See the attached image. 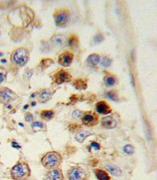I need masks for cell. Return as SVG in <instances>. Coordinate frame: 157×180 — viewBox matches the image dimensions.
<instances>
[{"mask_svg":"<svg viewBox=\"0 0 157 180\" xmlns=\"http://www.w3.org/2000/svg\"><path fill=\"white\" fill-rule=\"evenodd\" d=\"M34 18L32 10L24 6L14 8L9 13L8 19L13 25L26 27L32 22Z\"/></svg>","mask_w":157,"mask_h":180,"instance_id":"cell-1","label":"cell"},{"mask_svg":"<svg viewBox=\"0 0 157 180\" xmlns=\"http://www.w3.org/2000/svg\"><path fill=\"white\" fill-rule=\"evenodd\" d=\"M10 174L14 180H27L31 175V169L27 163L19 161L11 168Z\"/></svg>","mask_w":157,"mask_h":180,"instance_id":"cell-2","label":"cell"},{"mask_svg":"<svg viewBox=\"0 0 157 180\" xmlns=\"http://www.w3.org/2000/svg\"><path fill=\"white\" fill-rule=\"evenodd\" d=\"M62 161V157L57 151H50L42 157L41 162L42 165L48 169H52L57 168Z\"/></svg>","mask_w":157,"mask_h":180,"instance_id":"cell-3","label":"cell"},{"mask_svg":"<svg viewBox=\"0 0 157 180\" xmlns=\"http://www.w3.org/2000/svg\"><path fill=\"white\" fill-rule=\"evenodd\" d=\"M14 63L18 66H24L29 59V53L27 49L20 48L14 51L13 56Z\"/></svg>","mask_w":157,"mask_h":180,"instance_id":"cell-4","label":"cell"},{"mask_svg":"<svg viewBox=\"0 0 157 180\" xmlns=\"http://www.w3.org/2000/svg\"><path fill=\"white\" fill-rule=\"evenodd\" d=\"M67 177L68 180H85L86 173L80 167L73 166L68 169Z\"/></svg>","mask_w":157,"mask_h":180,"instance_id":"cell-5","label":"cell"},{"mask_svg":"<svg viewBox=\"0 0 157 180\" xmlns=\"http://www.w3.org/2000/svg\"><path fill=\"white\" fill-rule=\"evenodd\" d=\"M83 124L87 126H93L98 124V116L93 112H87L82 118Z\"/></svg>","mask_w":157,"mask_h":180,"instance_id":"cell-6","label":"cell"},{"mask_svg":"<svg viewBox=\"0 0 157 180\" xmlns=\"http://www.w3.org/2000/svg\"><path fill=\"white\" fill-rule=\"evenodd\" d=\"M70 14L68 11L65 9L60 10L55 15V22L58 26H63L67 24L69 20Z\"/></svg>","mask_w":157,"mask_h":180,"instance_id":"cell-7","label":"cell"},{"mask_svg":"<svg viewBox=\"0 0 157 180\" xmlns=\"http://www.w3.org/2000/svg\"><path fill=\"white\" fill-rule=\"evenodd\" d=\"M54 80L57 84H62L70 81L72 80V76L68 71L62 70L58 71L54 75Z\"/></svg>","mask_w":157,"mask_h":180,"instance_id":"cell-8","label":"cell"},{"mask_svg":"<svg viewBox=\"0 0 157 180\" xmlns=\"http://www.w3.org/2000/svg\"><path fill=\"white\" fill-rule=\"evenodd\" d=\"M14 93L7 88H0V101L4 103H8L13 100L14 97Z\"/></svg>","mask_w":157,"mask_h":180,"instance_id":"cell-9","label":"cell"},{"mask_svg":"<svg viewBox=\"0 0 157 180\" xmlns=\"http://www.w3.org/2000/svg\"><path fill=\"white\" fill-rule=\"evenodd\" d=\"M46 180H63L64 176L62 169L59 168H54L49 169L45 174Z\"/></svg>","mask_w":157,"mask_h":180,"instance_id":"cell-10","label":"cell"},{"mask_svg":"<svg viewBox=\"0 0 157 180\" xmlns=\"http://www.w3.org/2000/svg\"><path fill=\"white\" fill-rule=\"evenodd\" d=\"M52 44L57 48H63L67 44V39L66 36L62 34H54L51 38Z\"/></svg>","mask_w":157,"mask_h":180,"instance_id":"cell-11","label":"cell"},{"mask_svg":"<svg viewBox=\"0 0 157 180\" xmlns=\"http://www.w3.org/2000/svg\"><path fill=\"white\" fill-rule=\"evenodd\" d=\"M73 59V55L69 51H66L60 55L58 62L63 66H68L72 64Z\"/></svg>","mask_w":157,"mask_h":180,"instance_id":"cell-12","label":"cell"},{"mask_svg":"<svg viewBox=\"0 0 157 180\" xmlns=\"http://www.w3.org/2000/svg\"><path fill=\"white\" fill-rule=\"evenodd\" d=\"M96 110L100 114L108 115L111 112V109L107 103L105 101H100L96 105Z\"/></svg>","mask_w":157,"mask_h":180,"instance_id":"cell-13","label":"cell"},{"mask_svg":"<svg viewBox=\"0 0 157 180\" xmlns=\"http://www.w3.org/2000/svg\"><path fill=\"white\" fill-rule=\"evenodd\" d=\"M116 121L113 117L106 116L102 119V125L106 129H113L116 126Z\"/></svg>","mask_w":157,"mask_h":180,"instance_id":"cell-14","label":"cell"},{"mask_svg":"<svg viewBox=\"0 0 157 180\" xmlns=\"http://www.w3.org/2000/svg\"><path fill=\"white\" fill-rule=\"evenodd\" d=\"M106 168L111 174H113V176H119L121 174V169L117 166L113 164L110 163L106 164Z\"/></svg>","mask_w":157,"mask_h":180,"instance_id":"cell-15","label":"cell"},{"mask_svg":"<svg viewBox=\"0 0 157 180\" xmlns=\"http://www.w3.org/2000/svg\"><path fill=\"white\" fill-rule=\"evenodd\" d=\"M52 95V91L48 89H45L41 91L39 95V100L40 102L44 103L49 100Z\"/></svg>","mask_w":157,"mask_h":180,"instance_id":"cell-16","label":"cell"},{"mask_svg":"<svg viewBox=\"0 0 157 180\" xmlns=\"http://www.w3.org/2000/svg\"><path fill=\"white\" fill-rule=\"evenodd\" d=\"M95 175L99 180H111V177L107 172L103 169H97L95 170Z\"/></svg>","mask_w":157,"mask_h":180,"instance_id":"cell-17","label":"cell"},{"mask_svg":"<svg viewBox=\"0 0 157 180\" xmlns=\"http://www.w3.org/2000/svg\"><path fill=\"white\" fill-rule=\"evenodd\" d=\"M100 61L99 56L97 54L91 55L87 58V63L90 66H95L98 64Z\"/></svg>","mask_w":157,"mask_h":180,"instance_id":"cell-18","label":"cell"},{"mask_svg":"<svg viewBox=\"0 0 157 180\" xmlns=\"http://www.w3.org/2000/svg\"><path fill=\"white\" fill-rule=\"evenodd\" d=\"M54 113L52 110H44L41 113V116L43 119L49 120L54 117Z\"/></svg>","mask_w":157,"mask_h":180,"instance_id":"cell-19","label":"cell"},{"mask_svg":"<svg viewBox=\"0 0 157 180\" xmlns=\"http://www.w3.org/2000/svg\"><path fill=\"white\" fill-rule=\"evenodd\" d=\"M75 87L78 90H85L87 88V83L83 80H75L73 83Z\"/></svg>","mask_w":157,"mask_h":180,"instance_id":"cell-20","label":"cell"},{"mask_svg":"<svg viewBox=\"0 0 157 180\" xmlns=\"http://www.w3.org/2000/svg\"><path fill=\"white\" fill-rule=\"evenodd\" d=\"M90 135V133L87 131H82L76 135L75 139L79 143H83L86 138Z\"/></svg>","mask_w":157,"mask_h":180,"instance_id":"cell-21","label":"cell"},{"mask_svg":"<svg viewBox=\"0 0 157 180\" xmlns=\"http://www.w3.org/2000/svg\"><path fill=\"white\" fill-rule=\"evenodd\" d=\"M68 43H69L70 47L72 48H74L77 47V46H78V38L77 37V36H75V35L72 36V37H71L69 39Z\"/></svg>","mask_w":157,"mask_h":180,"instance_id":"cell-22","label":"cell"},{"mask_svg":"<svg viewBox=\"0 0 157 180\" xmlns=\"http://www.w3.org/2000/svg\"><path fill=\"white\" fill-rule=\"evenodd\" d=\"M32 127L33 130L39 131V130H43L44 127V124L42 122L36 121V122H34V123H32Z\"/></svg>","mask_w":157,"mask_h":180,"instance_id":"cell-23","label":"cell"},{"mask_svg":"<svg viewBox=\"0 0 157 180\" xmlns=\"http://www.w3.org/2000/svg\"><path fill=\"white\" fill-rule=\"evenodd\" d=\"M52 63H53V61L52 59H43L41 63H40V66H42L43 68H47L48 66H49Z\"/></svg>","mask_w":157,"mask_h":180,"instance_id":"cell-24","label":"cell"},{"mask_svg":"<svg viewBox=\"0 0 157 180\" xmlns=\"http://www.w3.org/2000/svg\"><path fill=\"white\" fill-rule=\"evenodd\" d=\"M115 81H116L115 78L113 76H111L106 77L105 80V83L108 86H111L114 85L115 83Z\"/></svg>","mask_w":157,"mask_h":180,"instance_id":"cell-25","label":"cell"},{"mask_svg":"<svg viewBox=\"0 0 157 180\" xmlns=\"http://www.w3.org/2000/svg\"><path fill=\"white\" fill-rule=\"evenodd\" d=\"M123 150L124 152L126 154H128V155H130V154H132L134 151V148L133 147L130 145H127L124 146L123 148Z\"/></svg>","mask_w":157,"mask_h":180,"instance_id":"cell-26","label":"cell"},{"mask_svg":"<svg viewBox=\"0 0 157 180\" xmlns=\"http://www.w3.org/2000/svg\"><path fill=\"white\" fill-rule=\"evenodd\" d=\"M101 64H102V65L104 66V67H108V66H109L111 64V60L108 57H105L103 58Z\"/></svg>","mask_w":157,"mask_h":180,"instance_id":"cell-27","label":"cell"},{"mask_svg":"<svg viewBox=\"0 0 157 180\" xmlns=\"http://www.w3.org/2000/svg\"><path fill=\"white\" fill-rule=\"evenodd\" d=\"M103 39H104V38L102 34H97L94 37L93 41H94V42L95 43L98 44V43H100L101 42H102V41L103 40Z\"/></svg>","mask_w":157,"mask_h":180,"instance_id":"cell-28","label":"cell"},{"mask_svg":"<svg viewBox=\"0 0 157 180\" xmlns=\"http://www.w3.org/2000/svg\"><path fill=\"white\" fill-rule=\"evenodd\" d=\"M33 116L32 113H27L26 115H25V120H26L27 122H30L33 121Z\"/></svg>","mask_w":157,"mask_h":180,"instance_id":"cell-29","label":"cell"},{"mask_svg":"<svg viewBox=\"0 0 157 180\" xmlns=\"http://www.w3.org/2000/svg\"><path fill=\"white\" fill-rule=\"evenodd\" d=\"M108 96L110 99L112 100L113 101H116V95L113 92H110L109 93H108Z\"/></svg>","mask_w":157,"mask_h":180,"instance_id":"cell-30","label":"cell"},{"mask_svg":"<svg viewBox=\"0 0 157 180\" xmlns=\"http://www.w3.org/2000/svg\"><path fill=\"white\" fill-rule=\"evenodd\" d=\"M91 146L93 148L96 150H98L100 148V146L99 144L97 143H95V142H92V143H91Z\"/></svg>","mask_w":157,"mask_h":180,"instance_id":"cell-31","label":"cell"},{"mask_svg":"<svg viewBox=\"0 0 157 180\" xmlns=\"http://www.w3.org/2000/svg\"><path fill=\"white\" fill-rule=\"evenodd\" d=\"M81 114H82V113H81L80 111L79 110H76L73 113V118H79L80 116H81Z\"/></svg>","mask_w":157,"mask_h":180,"instance_id":"cell-32","label":"cell"},{"mask_svg":"<svg viewBox=\"0 0 157 180\" xmlns=\"http://www.w3.org/2000/svg\"><path fill=\"white\" fill-rule=\"evenodd\" d=\"M4 79V75L2 72L0 71V83H2Z\"/></svg>","mask_w":157,"mask_h":180,"instance_id":"cell-33","label":"cell"},{"mask_svg":"<svg viewBox=\"0 0 157 180\" xmlns=\"http://www.w3.org/2000/svg\"><path fill=\"white\" fill-rule=\"evenodd\" d=\"M1 61L3 63H6V60H2Z\"/></svg>","mask_w":157,"mask_h":180,"instance_id":"cell-34","label":"cell"},{"mask_svg":"<svg viewBox=\"0 0 157 180\" xmlns=\"http://www.w3.org/2000/svg\"><path fill=\"white\" fill-rule=\"evenodd\" d=\"M32 105V106H34V105H36V102H33Z\"/></svg>","mask_w":157,"mask_h":180,"instance_id":"cell-35","label":"cell"},{"mask_svg":"<svg viewBox=\"0 0 157 180\" xmlns=\"http://www.w3.org/2000/svg\"><path fill=\"white\" fill-rule=\"evenodd\" d=\"M7 108H8L10 109V108H11V105H9L8 106H7Z\"/></svg>","mask_w":157,"mask_h":180,"instance_id":"cell-36","label":"cell"},{"mask_svg":"<svg viewBox=\"0 0 157 180\" xmlns=\"http://www.w3.org/2000/svg\"><path fill=\"white\" fill-rule=\"evenodd\" d=\"M35 95V93H33V94L32 95V98H34V97L35 96V95Z\"/></svg>","mask_w":157,"mask_h":180,"instance_id":"cell-37","label":"cell"},{"mask_svg":"<svg viewBox=\"0 0 157 180\" xmlns=\"http://www.w3.org/2000/svg\"><path fill=\"white\" fill-rule=\"evenodd\" d=\"M28 108V105H27V106H25L24 107V108L25 109V108Z\"/></svg>","mask_w":157,"mask_h":180,"instance_id":"cell-38","label":"cell"},{"mask_svg":"<svg viewBox=\"0 0 157 180\" xmlns=\"http://www.w3.org/2000/svg\"><path fill=\"white\" fill-rule=\"evenodd\" d=\"M3 56V54L2 53H0V56Z\"/></svg>","mask_w":157,"mask_h":180,"instance_id":"cell-39","label":"cell"}]
</instances>
